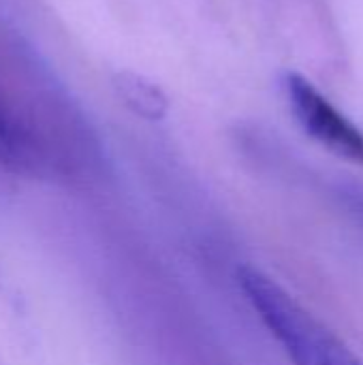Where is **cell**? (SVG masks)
<instances>
[{
    "label": "cell",
    "mask_w": 363,
    "mask_h": 365,
    "mask_svg": "<svg viewBox=\"0 0 363 365\" xmlns=\"http://www.w3.org/2000/svg\"><path fill=\"white\" fill-rule=\"evenodd\" d=\"M94 152L90 126L68 92L0 28V169L41 180L71 178Z\"/></svg>",
    "instance_id": "1"
},
{
    "label": "cell",
    "mask_w": 363,
    "mask_h": 365,
    "mask_svg": "<svg viewBox=\"0 0 363 365\" xmlns=\"http://www.w3.org/2000/svg\"><path fill=\"white\" fill-rule=\"evenodd\" d=\"M237 282L293 365H363L359 355L336 331L261 269L242 265Z\"/></svg>",
    "instance_id": "2"
},
{
    "label": "cell",
    "mask_w": 363,
    "mask_h": 365,
    "mask_svg": "<svg viewBox=\"0 0 363 365\" xmlns=\"http://www.w3.org/2000/svg\"><path fill=\"white\" fill-rule=\"evenodd\" d=\"M285 92L302 130L332 154L363 165V133L304 75L289 73Z\"/></svg>",
    "instance_id": "3"
},
{
    "label": "cell",
    "mask_w": 363,
    "mask_h": 365,
    "mask_svg": "<svg viewBox=\"0 0 363 365\" xmlns=\"http://www.w3.org/2000/svg\"><path fill=\"white\" fill-rule=\"evenodd\" d=\"M120 90L124 92L126 101L143 115H150V118H158L163 115L167 103H165V96L158 92L156 86L152 83H145L143 79L139 77H133V79H124V83L120 86Z\"/></svg>",
    "instance_id": "4"
}]
</instances>
